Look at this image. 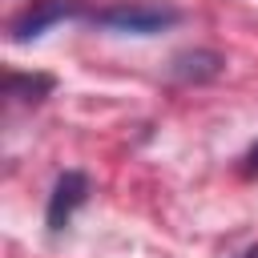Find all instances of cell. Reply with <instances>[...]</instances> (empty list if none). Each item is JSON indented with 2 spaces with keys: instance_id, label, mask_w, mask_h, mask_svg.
Here are the masks:
<instances>
[{
  "instance_id": "6da1fadb",
  "label": "cell",
  "mask_w": 258,
  "mask_h": 258,
  "mask_svg": "<svg viewBox=\"0 0 258 258\" xmlns=\"http://www.w3.org/2000/svg\"><path fill=\"white\" fill-rule=\"evenodd\" d=\"M97 24L113 28V32H133V36H153L169 24H177V8L169 4H153V0H121L113 8L97 12Z\"/></svg>"
},
{
  "instance_id": "7a4b0ae2",
  "label": "cell",
  "mask_w": 258,
  "mask_h": 258,
  "mask_svg": "<svg viewBox=\"0 0 258 258\" xmlns=\"http://www.w3.org/2000/svg\"><path fill=\"white\" fill-rule=\"evenodd\" d=\"M73 16H81V0H32L8 20V36L12 40H36L40 32H48L52 24L73 20Z\"/></svg>"
},
{
  "instance_id": "3957f363",
  "label": "cell",
  "mask_w": 258,
  "mask_h": 258,
  "mask_svg": "<svg viewBox=\"0 0 258 258\" xmlns=\"http://www.w3.org/2000/svg\"><path fill=\"white\" fill-rule=\"evenodd\" d=\"M89 198V177L81 173V169H69V173H60L56 177V185H52V194H48V230L56 234V230H64L69 226V218H73V210L81 206Z\"/></svg>"
},
{
  "instance_id": "277c9868",
  "label": "cell",
  "mask_w": 258,
  "mask_h": 258,
  "mask_svg": "<svg viewBox=\"0 0 258 258\" xmlns=\"http://www.w3.org/2000/svg\"><path fill=\"white\" fill-rule=\"evenodd\" d=\"M48 89H52V77H16V73H12V77L4 81V97L32 101V105H36V101H40Z\"/></svg>"
},
{
  "instance_id": "5b68a950",
  "label": "cell",
  "mask_w": 258,
  "mask_h": 258,
  "mask_svg": "<svg viewBox=\"0 0 258 258\" xmlns=\"http://www.w3.org/2000/svg\"><path fill=\"white\" fill-rule=\"evenodd\" d=\"M246 169H250V173H258V145L246 153Z\"/></svg>"
},
{
  "instance_id": "8992f818",
  "label": "cell",
  "mask_w": 258,
  "mask_h": 258,
  "mask_svg": "<svg viewBox=\"0 0 258 258\" xmlns=\"http://www.w3.org/2000/svg\"><path fill=\"white\" fill-rule=\"evenodd\" d=\"M238 258H258V246H250V250H242Z\"/></svg>"
}]
</instances>
